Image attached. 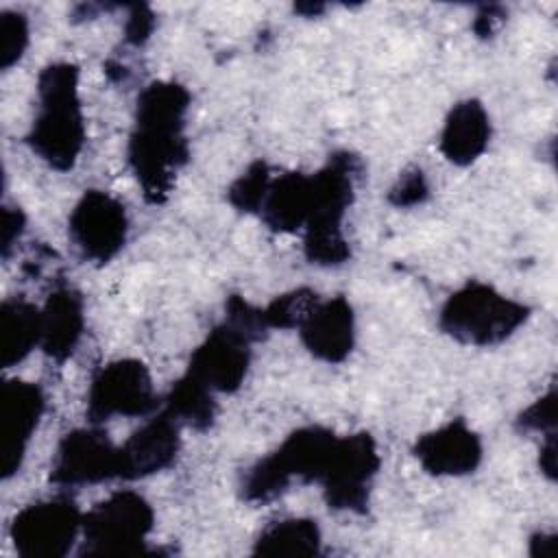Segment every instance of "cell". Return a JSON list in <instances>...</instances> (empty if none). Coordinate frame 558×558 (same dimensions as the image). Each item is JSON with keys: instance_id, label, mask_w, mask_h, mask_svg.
<instances>
[{"instance_id": "6da1fadb", "label": "cell", "mask_w": 558, "mask_h": 558, "mask_svg": "<svg viewBox=\"0 0 558 558\" xmlns=\"http://www.w3.org/2000/svg\"><path fill=\"white\" fill-rule=\"evenodd\" d=\"M190 92L174 81H153L137 96L129 163L148 203H163L190 159L185 116Z\"/></svg>"}, {"instance_id": "7a4b0ae2", "label": "cell", "mask_w": 558, "mask_h": 558, "mask_svg": "<svg viewBox=\"0 0 558 558\" xmlns=\"http://www.w3.org/2000/svg\"><path fill=\"white\" fill-rule=\"evenodd\" d=\"M31 150L50 168H74L83 144L85 122L78 98V68L68 61L46 65L37 76V116L26 135Z\"/></svg>"}, {"instance_id": "3957f363", "label": "cell", "mask_w": 558, "mask_h": 558, "mask_svg": "<svg viewBox=\"0 0 558 558\" xmlns=\"http://www.w3.org/2000/svg\"><path fill=\"white\" fill-rule=\"evenodd\" d=\"M360 170V159L353 153L338 150L312 174V211L303 227L307 262L316 266H340L351 257L342 220L353 201Z\"/></svg>"}, {"instance_id": "277c9868", "label": "cell", "mask_w": 558, "mask_h": 558, "mask_svg": "<svg viewBox=\"0 0 558 558\" xmlns=\"http://www.w3.org/2000/svg\"><path fill=\"white\" fill-rule=\"evenodd\" d=\"M336 440L338 436L320 425L294 429L270 456L248 469L242 497L264 504L281 495L294 480L320 482Z\"/></svg>"}, {"instance_id": "5b68a950", "label": "cell", "mask_w": 558, "mask_h": 558, "mask_svg": "<svg viewBox=\"0 0 558 558\" xmlns=\"http://www.w3.org/2000/svg\"><path fill=\"white\" fill-rule=\"evenodd\" d=\"M530 316L521 301L504 296L493 286L469 281L440 307V329L464 344L490 347L510 338Z\"/></svg>"}, {"instance_id": "8992f818", "label": "cell", "mask_w": 558, "mask_h": 558, "mask_svg": "<svg viewBox=\"0 0 558 558\" xmlns=\"http://www.w3.org/2000/svg\"><path fill=\"white\" fill-rule=\"evenodd\" d=\"M155 523L150 504L135 490L111 493L83 514V554L133 556L144 551V541Z\"/></svg>"}, {"instance_id": "52a82bcc", "label": "cell", "mask_w": 558, "mask_h": 558, "mask_svg": "<svg viewBox=\"0 0 558 558\" xmlns=\"http://www.w3.org/2000/svg\"><path fill=\"white\" fill-rule=\"evenodd\" d=\"M379 464L381 460L371 434L357 432L338 436L327 469L318 482L323 484L327 506L331 510L366 512Z\"/></svg>"}, {"instance_id": "ba28073f", "label": "cell", "mask_w": 558, "mask_h": 558, "mask_svg": "<svg viewBox=\"0 0 558 558\" xmlns=\"http://www.w3.org/2000/svg\"><path fill=\"white\" fill-rule=\"evenodd\" d=\"M78 532H83V512L65 495L22 508L11 523V541L24 558H61Z\"/></svg>"}, {"instance_id": "9c48e42d", "label": "cell", "mask_w": 558, "mask_h": 558, "mask_svg": "<svg viewBox=\"0 0 558 558\" xmlns=\"http://www.w3.org/2000/svg\"><path fill=\"white\" fill-rule=\"evenodd\" d=\"M157 408L150 373L144 362L124 357L105 364L87 392V418L105 423L111 416H144Z\"/></svg>"}, {"instance_id": "30bf717a", "label": "cell", "mask_w": 558, "mask_h": 558, "mask_svg": "<svg viewBox=\"0 0 558 558\" xmlns=\"http://www.w3.org/2000/svg\"><path fill=\"white\" fill-rule=\"evenodd\" d=\"M68 229L85 259L107 264L126 242L129 216L124 205L109 192L87 190L74 205Z\"/></svg>"}, {"instance_id": "8fae6325", "label": "cell", "mask_w": 558, "mask_h": 558, "mask_svg": "<svg viewBox=\"0 0 558 558\" xmlns=\"http://www.w3.org/2000/svg\"><path fill=\"white\" fill-rule=\"evenodd\" d=\"M120 477L118 447L96 427L68 432L52 460L50 480L57 486H83Z\"/></svg>"}, {"instance_id": "7c38bea8", "label": "cell", "mask_w": 558, "mask_h": 558, "mask_svg": "<svg viewBox=\"0 0 558 558\" xmlns=\"http://www.w3.org/2000/svg\"><path fill=\"white\" fill-rule=\"evenodd\" d=\"M251 342V336L229 320H222L194 349L185 373L214 392H235L248 373Z\"/></svg>"}, {"instance_id": "4fadbf2b", "label": "cell", "mask_w": 558, "mask_h": 558, "mask_svg": "<svg viewBox=\"0 0 558 558\" xmlns=\"http://www.w3.org/2000/svg\"><path fill=\"white\" fill-rule=\"evenodd\" d=\"M46 399L37 384L7 379L0 388V453L2 477L9 480L22 466L28 442L44 414Z\"/></svg>"}, {"instance_id": "5bb4252c", "label": "cell", "mask_w": 558, "mask_h": 558, "mask_svg": "<svg viewBox=\"0 0 558 558\" xmlns=\"http://www.w3.org/2000/svg\"><path fill=\"white\" fill-rule=\"evenodd\" d=\"M414 456L425 473L458 477L473 473L482 462V440L464 418H453L414 442Z\"/></svg>"}, {"instance_id": "9a60e30c", "label": "cell", "mask_w": 558, "mask_h": 558, "mask_svg": "<svg viewBox=\"0 0 558 558\" xmlns=\"http://www.w3.org/2000/svg\"><path fill=\"white\" fill-rule=\"evenodd\" d=\"M181 447L179 423L161 412L159 416L135 429L122 447H118L120 477L140 480L168 469Z\"/></svg>"}, {"instance_id": "2e32d148", "label": "cell", "mask_w": 558, "mask_h": 558, "mask_svg": "<svg viewBox=\"0 0 558 558\" xmlns=\"http://www.w3.org/2000/svg\"><path fill=\"white\" fill-rule=\"evenodd\" d=\"M303 347L318 360L338 364L342 362L355 342V316L344 296H331L312 307L305 320L299 325Z\"/></svg>"}, {"instance_id": "e0dca14e", "label": "cell", "mask_w": 558, "mask_h": 558, "mask_svg": "<svg viewBox=\"0 0 558 558\" xmlns=\"http://www.w3.org/2000/svg\"><path fill=\"white\" fill-rule=\"evenodd\" d=\"M41 310L39 349L54 362L68 360L85 327L83 296L74 288H57L50 292Z\"/></svg>"}, {"instance_id": "ac0fdd59", "label": "cell", "mask_w": 558, "mask_h": 558, "mask_svg": "<svg viewBox=\"0 0 558 558\" xmlns=\"http://www.w3.org/2000/svg\"><path fill=\"white\" fill-rule=\"evenodd\" d=\"M490 120L477 98L460 100L445 118L440 150L456 166L473 163L488 146Z\"/></svg>"}, {"instance_id": "d6986e66", "label": "cell", "mask_w": 558, "mask_h": 558, "mask_svg": "<svg viewBox=\"0 0 558 558\" xmlns=\"http://www.w3.org/2000/svg\"><path fill=\"white\" fill-rule=\"evenodd\" d=\"M312 211V174L286 172L270 181L262 203V220L277 233H294L305 227Z\"/></svg>"}, {"instance_id": "ffe728a7", "label": "cell", "mask_w": 558, "mask_h": 558, "mask_svg": "<svg viewBox=\"0 0 558 558\" xmlns=\"http://www.w3.org/2000/svg\"><path fill=\"white\" fill-rule=\"evenodd\" d=\"M41 338V310L24 299H7L0 307V364H20Z\"/></svg>"}, {"instance_id": "44dd1931", "label": "cell", "mask_w": 558, "mask_h": 558, "mask_svg": "<svg viewBox=\"0 0 558 558\" xmlns=\"http://www.w3.org/2000/svg\"><path fill=\"white\" fill-rule=\"evenodd\" d=\"M320 551V530L316 521L292 517L270 523L255 538L253 554L262 556H312Z\"/></svg>"}, {"instance_id": "7402d4cb", "label": "cell", "mask_w": 558, "mask_h": 558, "mask_svg": "<svg viewBox=\"0 0 558 558\" xmlns=\"http://www.w3.org/2000/svg\"><path fill=\"white\" fill-rule=\"evenodd\" d=\"M216 410L214 390L185 373L172 384L163 412L170 414L179 425L185 423L194 429H207L216 418Z\"/></svg>"}, {"instance_id": "603a6c76", "label": "cell", "mask_w": 558, "mask_h": 558, "mask_svg": "<svg viewBox=\"0 0 558 558\" xmlns=\"http://www.w3.org/2000/svg\"><path fill=\"white\" fill-rule=\"evenodd\" d=\"M318 303V294L310 288H296L286 294L275 296L264 310V323L268 329H292L305 320L312 307Z\"/></svg>"}, {"instance_id": "cb8c5ba5", "label": "cell", "mask_w": 558, "mask_h": 558, "mask_svg": "<svg viewBox=\"0 0 558 558\" xmlns=\"http://www.w3.org/2000/svg\"><path fill=\"white\" fill-rule=\"evenodd\" d=\"M270 181H272V174L268 163L257 159L229 185L227 198L240 211H246V214L259 211Z\"/></svg>"}, {"instance_id": "d4e9b609", "label": "cell", "mask_w": 558, "mask_h": 558, "mask_svg": "<svg viewBox=\"0 0 558 558\" xmlns=\"http://www.w3.org/2000/svg\"><path fill=\"white\" fill-rule=\"evenodd\" d=\"M28 46V20L17 11L0 13V68L15 65Z\"/></svg>"}, {"instance_id": "484cf974", "label": "cell", "mask_w": 558, "mask_h": 558, "mask_svg": "<svg viewBox=\"0 0 558 558\" xmlns=\"http://www.w3.org/2000/svg\"><path fill=\"white\" fill-rule=\"evenodd\" d=\"M427 196H429V185L421 168L405 170L388 192V201L395 207H414L427 201Z\"/></svg>"}, {"instance_id": "4316f807", "label": "cell", "mask_w": 558, "mask_h": 558, "mask_svg": "<svg viewBox=\"0 0 558 558\" xmlns=\"http://www.w3.org/2000/svg\"><path fill=\"white\" fill-rule=\"evenodd\" d=\"M517 425L523 432H543V434L554 432V427H556V388H551L547 395H543L532 405H527L519 414Z\"/></svg>"}, {"instance_id": "83f0119b", "label": "cell", "mask_w": 558, "mask_h": 558, "mask_svg": "<svg viewBox=\"0 0 558 558\" xmlns=\"http://www.w3.org/2000/svg\"><path fill=\"white\" fill-rule=\"evenodd\" d=\"M155 28V15L148 4H131L124 22V37L133 46H142Z\"/></svg>"}, {"instance_id": "f1b7e54d", "label": "cell", "mask_w": 558, "mask_h": 558, "mask_svg": "<svg viewBox=\"0 0 558 558\" xmlns=\"http://www.w3.org/2000/svg\"><path fill=\"white\" fill-rule=\"evenodd\" d=\"M24 225H26V218L22 214L20 207H4L2 209V227H0V233H2V255L7 257L11 246L20 240V235L24 233Z\"/></svg>"}, {"instance_id": "f546056e", "label": "cell", "mask_w": 558, "mask_h": 558, "mask_svg": "<svg viewBox=\"0 0 558 558\" xmlns=\"http://www.w3.org/2000/svg\"><path fill=\"white\" fill-rule=\"evenodd\" d=\"M501 20H504V11L499 7H482V11L475 15L473 31L480 37H488L495 31V22H501Z\"/></svg>"}, {"instance_id": "4dcf8cb0", "label": "cell", "mask_w": 558, "mask_h": 558, "mask_svg": "<svg viewBox=\"0 0 558 558\" xmlns=\"http://www.w3.org/2000/svg\"><path fill=\"white\" fill-rule=\"evenodd\" d=\"M538 466L549 480L556 477V434L554 432L545 434V442L541 445V451H538Z\"/></svg>"}, {"instance_id": "1f68e13d", "label": "cell", "mask_w": 558, "mask_h": 558, "mask_svg": "<svg viewBox=\"0 0 558 558\" xmlns=\"http://www.w3.org/2000/svg\"><path fill=\"white\" fill-rule=\"evenodd\" d=\"M554 534H545V532H536L530 538V554L532 556H549L554 551Z\"/></svg>"}, {"instance_id": "d6a6232c", "label": "cell", "mask_w": 558, "mask_h": 558, "mask_svg": "<svg viewBox=\"0 0 558 558\" xmlns=\"http://www.w3.org/2000/svg\"><path fill=\"white\" fill-rule=\"evenodd\" d=\"M294 11H299V13L307 15V17H312V15H318L320 11H325V7H323V4H296Z\"/></svg>"}]
</instances>
